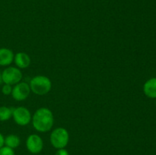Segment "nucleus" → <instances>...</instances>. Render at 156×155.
<instances>
[{"label":"nucleus","mask_w":156,"mask_h":155,"mask_svg":"<svg viewBox=\"0 0 156 155\" xmlns=\"http://www.w3.org/2000/svg\"><path fill=\"white\" fill-rule=\"evenodd\" d=\"M144 94L149 98H156V78L149 79L143 85Z\"/></svg>","instance_id":"obj_10"},{"label":"nucleus","mask_w":156,"mask_h":155,"mask_svg":"<svg viewBox=\"0 0 156 155\" xmlns=\"http://www.w3.org/2000/svg\"><path fill=\"white\" fill-rule=\"evenodd\" d=\"M3 83V80H2V72H0V85Z\"/></svg>","instance_id":"obj_17"},{"label":"nucleus","mask_w":156,"mask_h":155,"mask_svg":"<svg viewBox=\"0 0 156 155\" xmlns=\"http://www.w3.org/2000/svg\"><path fill=\"white\" fill-rule=\"evenodd\" d=\"M55 155H69V152L65 148H61L58 149V150L56 152Z\"/></svg>","instance_id":"obj_15"},{"label":"nucleus","mask_w":156,"mask_h":155,"mask_svg":"<svg viewBox=\"0 0 156 155\" xmlns=\"http://www.w3.org/2000/svg\"><path fill=\"white\" fill-rule=\"evenodd\" d=\"M5 144V138L1 133H0V148L2 147Z\"/></svg>","instance_id":"obj_16"},{"label":"nucleus","mask_w":156,"mask_h":155,"mask_svg":"<svg viewBox=\"0 0 156 155\" xmlns=\"http://www.w3.org/2000/svg\"><path fill=\"white\" fill-rule=\"evenodd\" d=\"M21 144L19 137L15 135H9L5 138V144L7 147L15 149L18 147Z\"/></svg>","instance_id":"obj_11"},{"label":"nucleus","mask_w":156,"mask_h":155,"mask_svg":"<svg viewBox=\"0 0 156 155\" xmlns=\"http://www.w3.org/2000/svg\"><path fill=\"white\" fill-rule=\"evenodd\" d=\"M0 155H15V151L11 147L3 146L0 148Z\"/></svg>","instance_id":"obj_13"},{"label":"nucleus","mask_w":156,"mask_h":155,"mask_svg":"<svg viewBox=\"0 0 156 155\" xmlns=\"http://www.w3.org/2000/svg\"><path fill=\"white\" fill-rule=\"evenodd\" d=\"M14 53L10 49L0 48V65L8 66L14 61Z\"/></svg>","instance_id":"obj_8"},{"label":"nucleus","mask_w":156,"mask_h":155,"mask_svg":"<svg viewBox=\"0 0 156 155\" xmlns=\"http://www.w3.org/2000/svg\"><path fill=\"white\" fill-rule=\"evenodd\" d=\"M3 83L6 84H16L21 81L22 73L16 67H8L2 72Z\"/></svg>","instance_id":"obj_4"},{"label":"nucleus","mask_w":156,"mask_h":155,"mask_svg":"<svg viewBox=\"0 0 156 155\" xmlns=\"http://www.w3.org/2000/svg\"><path fill=\"white\" fill-rule=\"evenodd\" d=\"M13 108H9L7 106H0V122H5L9 120L12 116Z\"/></svg>","instance_id":"obj_12"},{"label":"nucleus","mask_w":156,"mask_h":155,"mask_svg":"<svg viewBox=\"0 0 156 155\" xmlns=\"http://www.w3.org/2000/svg\"><path fill=\"white\" fill-rule=\"evenodd\" d=\"M12 85L10 84H5L4 85L2 86V92L4 95H10L12 94Z\"/></svg>","instance_id":"obj_14"},{"label":"nucleus","mask_w":156,"mask_h":155,"mask_svg":"<svg viewBox=\"0 0 156 155\" xmlns=\"http://www.w3.org/2000/svg\"><path fill=\"white\" fill-rule=\"evenodd\" d=\"M12 117L15 123L21 126H27L31 120V115L28 109L24 106L13 108Z\"/></svg>","instance_id":"obj_5"},{"label":"nucleus","mask_w":156,"mask_h":155,"mask_svg":"<svg viewBox=\"0 0 156 155\" xmlns=\"http://www.w3.org/2000/svg\"><path fill=\"white\" fill-rule=\"evenodd\" d=\"M27 150L31 153H39L44 147V141L38 135H30L26 141Z\"/></svg>","instance_id":"obj_7"},{"label":"nucleus","mask_w":156,"mask_h":155,"mask_svg":"<svg viewBox=\"0 0 156 155\" xmlns=\"http://www.w3.org/2000/svg\"><path fill=\"white\" fill-rule=\"evenodd\" d=\"M30 91L37 95H45L52 88L51 81L44 75H37L34 77L30 81Z\"/></svg>","instance_id":"obj_2"},{"label":"nucleus","mask_w":156,"mask_h":155,"mask_svg":"<svg viewBox=\"0 0 156 155\" xmlns=\"http://www.w3.org/2000/svg\"><path fill=\"white\" fill-rule=\"evenodd\" d=\"M30 93V85L26 82H19L12 88V96L17 101H21L27 99Z\"/></svg>","instance_id":"obj_6"},{"label":"nucleus","mask_w":156,"mask_h":155,"mask_svg":"<svg viewBox=\"0 0 156 155\" xmlns=\"http://www.w3.org/2000/svg\"><path fill=\"white\" fill-rule=\"evenodd\" d=\"M32 123L34 128L38 132H48L52 129L54 123L53 112L48 108H40L34 114Z\"/></svg>","instance_id":"obj_1"},{"label":"nucleus","mask_w":156,"mask_h":155,"mask_svg":"<svg viewBox=\"0 0 156 155\" xmlns=\"http://www.w3.org/2000/svg\"><path fill=\"white\" fill-rule=\"evenodd\" d=\"M15 65L17 67L20 68H26L30 65V58L27 53L20 52L18 53L14 57Z\"/></svg>","instance_id":"obj_9"},{"label":"nucleus","mask_w":156,"mask_h":155,"mask_svg":"<svg viewBox=\"0 0 156 155\" xmlns=\"http://www.w3.org/2000/svg\"><path fill=\"white\" fill-rule=\"evenodd\" d=\"M50 142L56 149L64 148L67 146L69 140L68 131L64 128H57L50 134Z\"/></svg>","instance_id":"obj_3"}]
</instances>
